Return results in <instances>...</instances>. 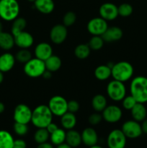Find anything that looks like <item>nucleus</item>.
<instances>
[{
  "mask_svg": "<svg viewBox=\"0 0 147 148\" xmlns=\"http://www.w3.org/2000/svg\"><path fill=\"white\" fill-rule=\"evenodd\" d=\"M131 95L138 103L147 102V77L138 76L132 79L130 85Z\"/></svg>",
  "mask_w": 147,
  "mask_h": 148,
  "instance_id": "nucleus-1",
  "label": "nucleus"
},
{
  "mask_svg": "<svg viewBox=\"0 0 147 148\" xmlns=\"http://www.w3.org/2000/svg\"><path fill=\"white\" fill-rule=\"evenodd\" d=\"M53 116L48 106L40 105L33 111L31 122L37 128H46L52 122Z\"/></svg>",
  "mask_w": 147,
  "mask_h": 148,
  "instance_id": "nucleus-2",
  "label": "nucleus"
},
{
  "mask_svg": "<svg viewBox=\"0 0 147 148\" xmlns=\"http://www.w3.org/2000/svg\"><path fill=\"white\" fill-rule=\"evenodd\" d=\"M20 14L17 0H0V17L5 21H13Z\"/></svg>",
  "mask_w": 147,
  "mask_h": 148,
  "instance_id": "nucleus-3",
  "label": "nucleus"
},
{
  "mask_svg": "<svg viewBox=\"0 0 147 148\" xmlns=\"http://www.w3.org/2000/svg\"><path fill=\"white\" fill-rule=\"evenodd\" d=\"M111 71H112V77L114 79L124 82L129 80L132 77L134 69L131 64L122 61L114 64L112 67L111 68Z\"/></svg>",
  "mask_w": 147,
  "mask_h": 148,
  "instance_id": "nucleus-4",
  "label": "nucleus"
},
{
  "mask_svg": "<svg viewBox=\"0 0 147 148\" xmlns=\"http://www.w3.org/2000/svg\"><path fill=\"white\" fill-rule=\"evenodd\" d=\"M46 67L45 62L37 59L32 58L30 61L24 64V72L27 76L30 77L36 78L43 76L46 72Z\"/></svg>",
  "mask_w": 147,
  "mask_h": 148,
  "instance_id": "nucleus-5",
  "label": "nucleus"
},
{
  "mask_svg": "<svg viewBox=\"0 0 147 148\" xmlns=\"http://www.w3.org/2000/svg\"><path fill=\"white\" fill-rule=\"evenodd\" d=\"M107 93L112 101H122L126 94V88L123 82L113 79L110 81L107 86Z\"/></svg>",
  "mask_w": 147,
  "mask_h": 148,
  "instance_id": "nucleus-6",
  "label": "nucleus"
},
{
  "mask_svg": "<svg viewBox=\"0 0 147 148\" xmlns=\"http://www.w3.org/2000/svg\"><path fill=\"white\" fill-rule=\"evenodd\" d=\"M48 108L53 115L62 116L68 111V101L61 95H55L49 100Z\"/></svg>",
  "mask_w": 147,
  "mask_h": 148,
  "instance_id": "nucleus-7",
  "label": "nucleus"
},
{
  "mask_svg": "<svg viewBox=\"0 0 147 148\" xmlns=\"http://www.w3.org/2000/svg\"><path fill=\"white\" fill-rule=\"evenodd\" d=\"M33 111L25 104H19L15 107L13 118L15 122L27 124L31 121Z\"/></svg>",
  "mask_w": 147,
  "mask_h": 148,
  "instance_id": "nucleus-8",
  "label": "nucleus"
},
{
  "mask_svg": "<svg viewBox=\"0 0 147 148\" xmlns=\"http://www.w3.org/2000/svg\"><path fill=\"white\" fill-rule=\"evenodd\" d=\"M108 27V22L101 17L92 18L87 23V30L92 36H102Z\"/></svg>",
  "mask_w": 147,
  "mask_h": 148,
  "instance_id": "nucleus-9",
  "label": "nucleus"
},
{
  "mask_svg": "<svg viewBox=\"0 0 147 148\" xmlns=\"http://www.w3.org/2000/svg\"><path fill=\"white\" fill-rule=\"evenodd\" d=\"M126 138L120 130H114L110 132L108 137V145L109 148H125Z\"/></svg>",
  "mask_w": 147,
  "mask_h": 148,
  "instance_id": "nucleus-10",
  "label": "nucleus"
},
{
  "mask_svg": "<svg viewBox=\"0 0 147 148\" xmlns=\"http://www.w3.org/2000/svg\"><path fill=\"white\" fill-rule=\"evenodd\" d=\"M122 132L125 137L130 139H135L142 134L141 125L135 120H129L122 124Z\"/></svg>",
  "mask_w": 147,
  "mask_h": 148,
  "instance_id": "nucleus-11",
  "label": "nucleus"
},
{
  "mask_svg": "<svg viewBox=\"0 0 147 148\" xmlns=\"http://www.w3.org/2000/svg\"><path fill=\"white\" fill-rule=\"evenodd\" d=\"M122 110L118 106H107L102 111V119L108 123H116L122 117Z\"/></svg>",
  "mask_w": 147,
  "mask_h": 148,
  "instance_id": "nucleus-12",
  "label": "nucleus"
},
{
  "mask_svg": "<svg viewBox=\"0 0 147 148\" xmlns=\"http://www.w3.org/2000/svg\"><path fill=\"white\" fill-rule=\"evenodd\" d=\"M99 15L106 21L114 20L118 17V9L115 4L112 3H104L100 6L99 10Z\"/></svg>",
  "mask_w": 147,
  "mask_h": 148,
  "instance_id": "nucleus-13",
  "label": "nucleus"
},
{
  "mask_svg": "<svg viewBox=\"0 0 147 148\" xmlns=\"http://www.w3.org/2000/svg\"><path fill=\"white\" fill-rule=\"evenodd\" d=\"M68 35L67 27L64 25L58 24L53 26L50 32L51 41L55 44H61L66 39Z\"/></svg>",
  "mask_w": 147,
  "mask_h": 148,
  "instance_id": "nucleus-14",
  "label": "nucleus"
},
{
  "mask_svg": "<svg viewBox=\"0 0 147 148\" xmlns=\"http://www.w3.org/2000/svg\"><path fill=\"white\" fill-rule=\"evenodd\" d=\"M14 37V43L20 49H29L34 43L33 36L30 33L22 31Z\"/></svg>",
  "mask_w": 147,
  "mask_h": 148,
  "instance_id": "nucleus-15",
  "label": "nucleus"
},
{
  "mask_svg": "<svg viewBox=\"0 0 147 148\" xmlns=\"http://www.w3.org/2000/svg\"><path fill=\"white\" fill-rule=\"evenodd\" d=\"M53 55V49L49 43L42 42L38 43L35 49V56L40 60L45 61Z\"/></svg>",
  "mask_w": 147,
  "mask_h": 148,
  "instance_id": "nucleus-16",
  "label": "nucleus"
},
{
  "mask_svg": "<svg viewBox=\"0 0 147 148\" xmlns=\"http://www.w3.org/2000/svg\"><path fill=\"white\" fill-rule=\"evenodd\" d=\"M122 30L117 26L108 27L102 36L104 41L115 42L120 40L122 37Z\"/></svg>",
  "mask_w": 147,
  "mask_h": 148,
  "instance_id": "nucleus-17",
  "label": "nucleus"
},
{
  "mask_svg": "<svg viewBox=\"0 0 147 148\" xmlns=\"http://www.w3.org/2000/svg\"><path fill=\"white\" fill-rule=\"evenodd\" d=\"M81 135H82V143L88 147L95 145L97 143V133L93 128L88 127V128L84 129Z\"/></svg>",
  "mask_w": 147,
  "mask_h": 148,
  "instance_id": "nucleus-18",
  "label": "nucleus"
},
{
  "mask_svg": "<svg viewBox=\"0 0 147 148\" xmlns=\"http://www.w3.org/2000/svg\"><path fill=\"white\" fill-rule=\"evenodd\" d=\"M15 56L10 53H4L0 56V71L7 72L11 70L15 64Z\"/></svg>",
  "mask_w": 147,
  "mask_h": 148,
  "instance_id": "nucleus-19",
  "label": "nucleus"
},
{
  "mask_svg": "<svg viewBox=\"0 0 147 148\" xmlns=\"http://www.w3.org/2000/svg\"><path fill=\"white\" fill-rule=\"evenodd\" d=\"M34 4L37 11L46 14L51 13L55 8L53 0H35Z\"/></svg>",
  "mask_w": 147,
  "mask_h": 148,
  "instance_id": "nucleus-20",
  "label": "nucleus"
},
{
  "mask_svg": "<svg viewBox=\"0 0 147 148\" xmlns=\"http://www.w3.org/2000/svg\"><path fill=\"white\" fill-rule=\"evenodd\" d=\"M131 111L133 120L138 121V122L143 121L145 119H146L147 111L144 103H137L134 106L133 108L131 110Z\"/></svg>",
  "mask_w": 147,
  "mask_h": 148,
  "instance_id": "nucleus-21",
  "label": "nucleus"
},
{
  "mask_svg": "<svg viewBox=\"0 0 147 148\" xmlns=\"http://www.w3.org/2000/svg\"><path fill=\"white\" fill-rule=\"evenodd\" d=\"M15 45L14 37L12 33L2 32L0 33V48L4 50H10Z\"/></svg>",
  "mask_w": 147,
  "mask_h": 148,
  "instance_id": "nucleus-22",
  "label": "nucleus"
},
{
  "mask_svg": "<svg viewBox=\"0 0 147 148\" xmlns=\"http://www.w3.org/2000/svg\"><path fill=\"white\" fill-rule=\"evenodd\" d=\"M66 142L72 148L77 147L82 143V135L76 130H68L66 135Z\"/></svg>",
  "mask_w": 147,
  "mask_h": 148,
  "instance_id": "nucleus-23",
  "label": "nucleus"
},
{
  "mask_svg": "<svg viewBox=\"0 0 147 148\" xmlns=\"http://www.w3.org/2000/svg\"><path fill=\"white\" fill-rule=\"evenodd\" d=\"M61 124L62 127L67 130H73L76 124V117L74 114L67 111L61 116Z\"/></svg>",
  "mask_w": 147,
  "mask_h": 148,
  "instance_id": "nucleus-24",
  "label": "nucleus"
},
{
  "mask_svg": "<svg viewBox=\"0 0 147 148\" xmlns=\"http://www.w3.org/2000/svg\"><path fill=\"white\" fill-rule=\"evenodd\" d=\"M94 74L97 79L100 81H104L112 76V71H111V68L108 64L100 65L95 69Z\"/></svg>",
  "mask_w": 147,
  "mask_h": 148,
  "instance_id": "nucleus-25",
  "label": "nucleus"
},
{
  "mask_svg": "<svg viewBox=\"0 0 147 148\" xmlns=\"http://www.w3.org/2000/svg\"><path fill=\"white\" fill-rule=\"evenodd\" d=\"M45 64H46V67L47 70L50 71L51 72H56L61 66V59L58 56L52 55L51 56H50L48 59L45 61Z\"/></svg>",
  "mask_w": 147,
  "mask_h": 148,
  "instance_id": "nucleus-26",
  "label": "nucleus"
},
{
  "mask_svg": "<svg viewBox=\"0 0 147 148\" xmlns=\"http://www.w3.org/2000/svg\"><path fill=\"white\" fill-rule=\"evenodd\" d=\"M14 138L9 132L0 130V148H13Z\"/></svg>",
  "mask_w": 147,
  "mask_h": 148,
  "instance_id": "nucleus-27",
  "label": "nucleus"
},
{
  "mask_svg": "<svg viewBox=\"0 0 147 148\" xmlns=\"http://www.w3.org/2000/svg\"><path fill=\"white\" fill-rule=\"evenodd\" d=\"M92 106L97 112H102L107 107V99L104 95L97 94L92 98Z\"/></svg>",
  "mask_w": 147,
  "mask_h": 148,
  "instance_id": "nucleus-28",
  "label": "nucleus"
},
{
  "mask_svg": "<svg viewBox=\"0 0 147 148\" xmlns=\"http://www.w3.org/2000/svg\"><path fill=\"white\" fill-rule=\"evenodd\" d=\"M27 26V21L23 17H17L15 20H13L12 25L11 32L14 36H17L21 32L24 31Z\"/></svg>",
  "mask_w": 147,
  "mask_h": 148,
  "instance_id": "nucleus-29",
  "label": "nucleus"
},
{
  "mask_svg": "<svg viewBox=\"0 0 147 148\" xmlns=\"http://www.w3.org/2000/svg\"><path fill=\"white\" fill-rule=\"evenodd\" d=\"M50 135L51 143L56 145H59L66 141V132H65L64 130L62 129L59 128Z\"/></svg>",
  "mask_w": 147,
  "mask_h": 148,
  "instance_id": "nucleus-30",
  "label": "nucleus"
},
{
  "mask_svg": "<svg viewBox=\"0 0 147 148\" xmlns=\"http://www.w3.org/2000/svg\"><path fill=\"white\" fill-rule=\"evenodd\" d=\"M91 49L88 44H79L75 48L74 54L79 59H85L90 54Z\"/></svg>",
  "mask_w": 147,
  "mask_h": 148,
  "instance_id": "nucleus-31",
  "label": "nucleus"
},
{
  "mask_svg": "<svg viewBox=\"0 0 147 148\" xmlns=\"http://www.w3.org/2000/svg\"><path fill=\"white\" fill-rule=\"evenodd\" d=\"M50 137V134L46 128H38L34 134V140L37 144L46 143Z\"/></svg>",
  "mask_w": 147,
  "mask_h": 148,
  "instance_id": "nucleus-32",
  "label": "nucleus"
},
{
  "mask_svg": "<svg viewBox=\"0 0 147 148\" xmlns=\"http://www.w3.org/2000/svg\"><path fill=\"white\" fill-rule=\"evenodd\" d=\"M104 40L102 36H93L89 40L88 46L91 49V50L98 51L102 48L104 45Z\"/></svg>",
  "mask_w": 147,
  "mask_h": 148,
  "instance_id": "nucleus-33",
  "label": "nucleus"
},
{
  "mask_svg": "<svg viewBox=\"0 0 147 148\" xmlns=\"http://www.w3.org/2000/svg\"><path fill=\"white\" fill-rule=\"evenodd\" d=\"M15 59L20 63L25 64L32 59V54L27 49H21L16 53Z\"/></svg>",
  "mask_w": 147,
  "mask_h": 148,
  "instance_id": "nucleus-34",
  "label": "nucleus"
},
{
  "mask_svg": "<svg viewBox=\"0 0 147 148\" xmlns=\"http://www.w3.org/2000/svg\"><path fill=\"white\" fill-rule=\"evenodd\" d=\"M118 14L122 17H129L133 13V7L128 3H123L121 4L119 7H118Z\"/></svg>",
  "mask_w": 147,
  "mask_h": 148,
  "instance_id": "nucleus-35",
  "label": "nucleus"
},
{
  "mask_svg": "<svg viewBox=\"0 0 147 148\" xmlns=\"http://www.w3.org/2000/svg\"><path fill=\"white\" fill-rule=\"evenodd\" d=\"M76 20V15L74 12H67L63 17V23L66 27L71 26Z\"/></svg>",
  "mask_w": 147,
  "mask_h": 148,
  "instance_id": "nucleus-36",
  "label": "nucleus"
},
{
  "mask_svg": "<svg viewBox=\"0 0 147 148\" xmlns=\"http://www.w3.org/2000/svg\"><path fill=\"white\" fill-rule=\"evenodd\" d=\"M122 101V107H123L125 110H128V111H131V110L133 108L134 106L138 103L135 101V98H134L131 95H128V96H125V98H124Z\"/></svg>",
  "mask_w": 147,
  "mask_h": 148,
  "instance_id": "nucleus-37",
  "label": "nucleus"
},
{
  "mask_svg": "<svg viewBox=\"0 0 147 148\" xmlns=\"http://www.w3.org/2000/svg\"><path fill=\"white\" fill-rule=\"evenodd\" d=\"M14 131L19 136L25 135L28 132V127H27V124L15 122L14 124Z\"/></svg>",
  "mask_w": 147,
  "mask_h": 148,
  "instance_id": "nucleus-38",
  "label": "nucleus"
},
{
  "mask_svg": "<svg viewBox=\"0 0 147 148\" xmlns=\"http://www.w3.org/2000/svg\"><path fill=\"white\" fill-rule=\"evenodd\" d=\"M102 119V116L99 113H94L89 116V123L92 125H97L99 124Z\"/></svg>",
  "mask_w": 147,
  "mask_h": 148,
  "instance_id": "nucleus-39",
  "label": "nucleus"
},
{
  "mask_svg": "<svg viewBox=\"0 0 147 148\" xmlns=\"http://www.w3.org/2000/svg\"><path fill=\"white\" fill-rule=\"evenodd\" d=\"M79 103L78 101H75V100H71V101L68 102V111L71 113H74L77 112L79 110Z\"/></svg>",
  "mask_w": 147,
  "mask_h": 148,
  "instance_id": "nucleus-40",
  "label": "nucleus"
},
{
  "mask_svg": "<svg viewBox=\"0 0 147 148\" xmlns=\"http://www.w3.org/2000/svg\"><path fill=\"white\" fill-rule=\"evenodd\" d=\"M27 147V144L25 141H24L22 139H18L14 141V145H13V148H26Z\"/></svg>",
  "mask_w": 147,
  "mask_h": 148,
  "instance_id": "nucleus-41",
  "label": "nucleus"
},
{
  "mask_svg": "<svg viewBox=\"0 0 147 148\" xmlns=\"http://www.w3.org/2000/svg\"><path fill=\"white\" fill-rule=\"evenodd\" d=\"M58 129H59V127H58L56 124H54V123L53 122L49 124L48 125V127H46V130H48V132L50 134H52L53 132H54L56 131V130H58Z\"/></svg>",
  "mask_w": 147,
  "mask_h": 148,
  "instance_id": "nucleus-42",
  "label": "nucleus"
},
{
  "mask_svg": "<svg viewBox=\"0 0 147 148\" xmlns=\"http://www.w3.org/2000/svg\"><path fill=\"white\" fill-rule=\"evenodd\" d=\"M141 129H142V132L145 134H147V119L143 121L142 124H141Z\"/></svg>",
  "mask_w": 147,
  "mask_h": 148,
  "instance_id": "nucleus-43",
  "label": "nucleus"
},
{
  "mask_svg": "<svg viewBox=\"0 0 147 148\" xmlns=\"http://www.w3.org/2000/svg\"><path fill=\"white\" fill-rule=\"evenodd\" d=\"M37 148H53L52 145H50V143H48L47 142L44 143H41V144H38Z\"/></svg>",
  "mask_w": 147,
  "mask_h": 148,
  "instance_id": "nucleus-44",
  "label": "nucleus"
},
{
  "mask_svg": "<svg viewBox=\"0 0 147 148\" xmlns=\"http://www.w3.org/2000/svg\"><path fill=\"white\" fill-rule=\"evenodd\" d=\"M43 77L45 78V79H50V78L51 77V72H50V71H48V70H47V69H46V72L43 73Z\"/></svg>",
  "mask_w": 147,
  "mask_h": 148,
  "instance_id": "nucleus-45",
  "label": "nucleus"
},
{
  "mask_svg": "<svg viewBox=\"0 0 147 148\" xmlns=\"http://www.w3.org/2000/svg\"><path fill=\"white\" fill-rule=\"evenodd\" d=\"M57 148H72L68 143H61V144L57 145Z\"/></svg>",
  "mask_w": 147,
  "mask_h": 148,
  "instance_id": "nucleus-46",
  "label": "nucleus"
},
{
  "mask_svg": "<svg viewBox=\"0 0 147 148\" xmlns=\"http://www.w3.org/2000/svg\"><path fill=\"white\" fill-rule=\"evenodd\" d=\"M4 109H5V106H4V103L1 102H0V114L4 112Z\"/></svg>",
  "mask_w": 147,
  "mask_h": 148,
  "instance_id": "nucleus-47",
  "label": "nucleus"
},
{
  "mask_svg": "<svg viewBox=\"0 0 147 148\" xmlns=\"http://www.w3.org/2000/svg\"><path fill=\"white\" fill-rule=\"evenodd\" d=\"M3 80H4V75H3V72L0 71V84L3 82Z\"/></svg>",
  "mask_w": 147,
  "mask_h": 148,
  "instance_id": "nucleus-48",
  "label": "nucleus"
},
{
  "mask_svg": "<svg viewBox=\"0 0 147 148\" xmlns=\"http://www.w3.org/2000/svg\"><path fill=\"white\" fill-rule=\"evenodd\" d=\"M3 32V25L1 23V22L0 21V33Z\"/></svg>",
  "mask_w": 147,
  "mask_h": 148,
  "instance_id": "nucleus-49",
  "label": "nucleus"
},
{
  "mask_svg": "<svg viewBox=\"0 0 147 148\" xmlns=\"http://www.w3.org/2000/svg\"><path fill=\"white\" fill-rule=\"evenodd\" d=\"M89 148H102V147H100V146L97 145H95L91 146V147H89Z\"/></svg>",
  "mask_w": 147,
  "mask_h": 148,
  "instance_id": "nucleus-50",
  "label": "nucleus"
},
{
  "mask_svg": "<svg viewBox=\"0 0 147 148\" xmlns=\"http://www.w3.org/2000/svg\"><path fill=\"white\" fill-rule=\"evenodd\" d=\"M29 1H30V2H34L35 1V0H28Z\"/></svg>",
  "mask_w": 147,
  "mask_h": 148,
  "instance_id": "nucleus-51",
  "label": "nucleus"
}]
</instances>
